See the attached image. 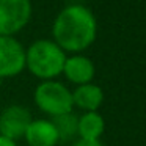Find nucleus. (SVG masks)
Listing matches in <instances>:
<instances>
[{"label":"nucleus","mask_w":146,"mask_h":146,"mask_svg":"<svg viewBox=\"0 0 146 146\" xmlns=\"http://www.w3.org/2000/svg\"><path fill=\"white\" fill-rule=\"evenodd\" d=\"M54 42L64 52H82L94 42L98 22L83 5H68L58 13L52 25Z\"/></svg>","instance_id":"1"},{"label":"nucleus","mask_w":146,"mask_h":146,"mask_svg":"<svg viewBox=\"0 0 146 146\" xmlns=\"http://www.w3.org/2000/svg\"><path fill=\"white\" fill-rule=\"evenodd\" d=\"M66 52L50 39H38L25 50V68L41 80H54L63 72Z\"/></svg>","instance_id":"2"},{"label":"nucleus","mask_w":146,"mask_h":146,"mask_svg":"<svg viewBox=\"0 0 146 146\" xmlns=\"http://www.w3.org/2000/svg\"><path fill=\"white\" fill-rule=\"evenodd\" d=\"M33 101L36 107L52 118L72 111V94L57 80H42L33 93Z\"/></svg>","instance_id":"3"},{"label":"nucleus","mask_w":146,"mask_h":146,"mask_svg":"<svg viewBox=\"0 0 146 146\" xmlns=\"http://www.w3.org/2000/svg\"><path fill=\"white\" fill-rule=\"evenodd\" d=\"M32 17L30 0H0V36H13Z\"/></svg>","instance_id":"4"},{"label":"nucleus","mask_w":146,"mask_h":146,"mask_svg":"<svg viewBox=\"0 0 146 146\" xmlns=\"http://www.w3.org/2000/svg\"><path fill=\"white\" fill-rule=\"evenodd\" d=\"M25 69V49L13 36H0V79H8Z\"/></svg>","instance_id":"5"},{"label":"nucleus","mask_w":146,"mask_h":146,"mask_svg":"<svg viewBox=\"0 0 146 146\" xmlns=\"http://www.w3.org/2000/svg\"><path fill=\"white\" fill-rule=\"evenodd\" d=\"M32 113L22 105H10L0 113V135L16 141L22 138L29 124L32 123Z\"/></svg>","instance_id":"6"},{"label":"nucleus","mask_w":146,"mask_h":146,"mask_svg":"<svg viewBox=\"0 0 146 146\" xmlns=\"http://www.w3.org/2000/svg\"><path fill=\"white\" fill-rule=\"evenodd\" d=\"M94 63L85 55H72V57H66L63 66V72L69 82L79 85H85V83H91L93 77H94Z\"/></svg>","instance_id":"7"},{"label":"nucleus","mask_w":146,"mask_h":146,"mask_svg":"<svg viewBox=\"0 0 146 146\" xmlns=\"http://www.w3.org/2000/svg\"><path fill=\"white\" fill-rule=\"evenodd\" d=\"M24 138L29 146H57L58 135L50 119H32Z\"/></svg>","instance_id":"8"},{"label":"nucleus","mask_w":146,"mask_h":146,"mask_svg":"<svg viewBox=\"0 0 146 146\" xmlns=\"http://www.w3.org/2000/svg\"><path fill=\"white\" fill-rule=\"evenodd\" d=\"M72 94V104L74 107H79L83 111H98L104 102V91L96 83H85L79 85Z\"/></svg>","instance_id":"9"},{"label":"nucleus","mask_w":146,"mask_h":146,"mask_svg":"<svg viewBox=\"0 0 146 146\" xmlns=\"http://www.w3.org/2000/svg\"><path fill=\"white\" fill-rule=\"evenodd\" d=\"M105 130V121L99 111H85L79 116L77 135L82 140H101Z\"/></svg>","instance_id":"10"},{"label":"nucleus","mask_w":146,"mask_h":146,"mask_svg":"<svg viewBox=\"0 0 146 146\" xmlns=\"http://www.w3.org/2000/svg\"><path fill=\"white\" fill-rule=\"evenodd\" d=\"M55 130L58 135V143H68V141H76L79 138L77 135V126H79V116L74 115V111L63 113L58 116L52 118Z\"/></svg>","instance_id":"11"},{"label":"nucleus","mask_w":146,"mask_h":146,"mask_svg":"<svg viewBox=\"0 0 146 146\" xmlns=\"http://www.w3.org/2000/svg\"><path fill=\"white\" fill-rule=\"evenodd\" d=\"M71 146H104L99 140H82V138H77L76 141H72Z\"/></svg>","instance_id":"12"},{"label":"nucleus","mask_w":146,"mask_h":146,"mask_svg":"<svg viewBox=\"0 0 146 146\" xmlns=\"http://www.w3.org/2000/svg\"><path fill=\"white\" fill-rule=\"evenodd\" d=\"M0 146H17V143L11 138H7V137L0 135Z\"/></svg>","instance_id":"13"}]
</instances>
